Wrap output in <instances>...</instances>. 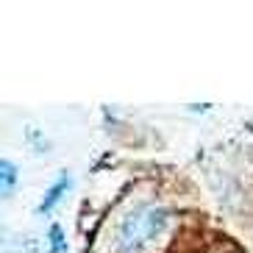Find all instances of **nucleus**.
I'll use <instances>...</instances> for the list:
<instances>
[{
  "mask_svg": "<svg viewBox=\"0 0 253 253\" xmlns=\"http://www.w3.org/2000/svg\"><path fill=\"white\" fill-rule=\"evenodd\" d=\"M170 223V214L162 206H139L123 220L117 231V251L120 253H145Z\"/></svg>",
  "mask_w": 253,
  "mask_h": 253,
  "instance_id": "f257e3e1",
  "label": "nucleus"
},
{
  "mask_svg": "<svg viewBox=\"0 0 253 253\" xmlns=\"http://www.w3.org/2000/svg\"><path fill=\"white\" fill-rule=\"evenodd\" d=\"M67 189H70V175H61V178L56 181L50 189H47V195H45V201H42V206H39V211H50V209L56 206L61 198H64V192H67Z\"/></svg>",
  "mask_w": 253,
  "mask_h": 253,
  "instance_id": "f03ea898",
  "label": "nucleus"
},
{
  "mask_svg": "<svg viewBox=\"0 0 253 253\" xmlns=\"http://www.w3.org/2000/svg\"><path fill=\"white\" fill-rule=\"evenodd\" d=\"M50 242H47V253H67V242H64V231L61 225H50Z\"/></svg>",
  "mask_w": 253,
  "mask_h": 253,
  "instance_id": "7ed1b4c3",
  "label": "nucleus"
},
{
  "mask_svg": "<svg viewBox=\"0 0 253 253\" xmlns=\"http://www.w3.org/2000/svg\"><path fill=\"white\" fill-rule=\"evenodd\" d=\"M3 195H8L11 189H14V184H17V170H14V164H8L6 159H3Z\"/></svg>",
  "mask_w": 253,
  "mask_h": 253,
  "instance_id": "20e7f679",
  "label": "nucleus"
}]
</instances>
